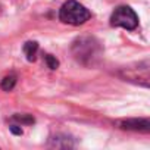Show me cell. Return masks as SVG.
Wrapping results in <instances>:
<instances>
[{
    "instance_id": "obj_1",
    "label": "cell",
    "mask_w": 150,
    "mask_h": 150,
    "mask_svg": "<svg viewBox=\"0 0 150 150\" xmlns=\"http://www.w3.org/2000/svg\"><path fill=\"white\" fill-rule=\"evenodd\" d=\"M72 53L78 62L84 65H93L100 57L102 47L91 37H80L72 44Z\"/></svg>"
},
{
    "instance_id": "obj_2",
    "label": "cell",
    "mask_w": 150,
    "mask_h": 150,
    "mask_svg": "<svg viewBox=\"0 0 150 150\" xmlns=\"http://www.w3.org/2000/svg\"><path fill=\"white\" fill-rule=\"evenodd\" d=\"M90 18H91L90 11L84 5L75 2V0H68L66 3L62 5L59 11V19L63 24L69 25H83Z\"/></svg>"
},
{
    "instance_id": "obj_3",
    "label": "cell",
    "mask_w": 150,
    "mask_h": 150,
    "mask_svg": "<svg viewBox=\"0 0 150 150\" xmlns=\"http://www.w3.org/2000/svg\"><path fill=\"white\" fill-rule=\"evenodd\" d=\"M112 27H121L125 30H135L138 25V16L129 6H119L110 16Z\"/></svg>"
},
{
    "instance_id": "obj_4",
    "label": "cell",
    "mask_w": 150,
    "mask_h": 150,
    "mask_svg": "<svg viewBox=\"0 0 150 150\" xmlns=\"http://www.w3.org/2000/svg\"><path fill=\"white\" fill-rule=\"evenodd\" d=\"M121 128L124 129H132V131H143L149 132L150 129V122L149 119H129V121H122L119 122Z\"/></svg>"
},
{
    "instance_id": "obj_5",
    "label": "cell",
    "mask_w": 150,
    "mask_h": 150,
    "mask_svg": "<svg viewBox=\"0 0 150 150\" xmlns=\"http://www.w3.org/2000/svg\"><path fill=\"white\" fill-rule=\"evenodd\" d=\"M37 52H38V43L37 41H28V43L24 44V53H25V56L30 62L35 60Z\"/></svg>"
},
{
    "instance_id": "obj_6",
    "label": "cell",
    "mask_w": 150,
    "mask_h": 150,
    "mask_svg": "<svg viewBox=\"0 0 150 150\" xmlns=\"http://www.w3.org/2000/svg\"><path fill=\"white\" fill-rule=\"evenodd\" d=\"M16 84V75H8V77H5L2 80V84H0V87H2L5 91H11Z\"/></svg>"
},
{
    "instance_id": "obj_7",
    "label": "cell",
    "mask_w": 150,
    "mask_h": 150,
    "mask_svg": "<svg viewBox=\"0 0 150 150\" xmlns=\"http://www.w3.org/2000/svg\"><path fill=\"white\" fill-rule=\"evenodd\" d=\"M46 63H47V66L50 68V69H56L57 66H59V62H57V59L56 57H53L52 54H46Z\"/></svg>"
},
{
    "instance_id": "obj_8",
    "label": "cell",
    "mask_w": 150,
    "mask_h": 150,
    "mask_svg": "<svg viewBox=\"0 0 150 150\" xmlns=\"http://www.w3.org/2000/svg\"><path fill=\"white\" fill-rule=\"evenodd\" d=\"M13 119L21 122V124H33L34 122V118H31L30 115H15Z\"/></svg>"
},
{
    "instance_id": "obj_9",
    "label": "cell",
    "mask_w": 150,
    "mask_h": 150,
    "mask_svg": "<svg viewBox=\"0 0 150 150\" xmlns=\"http://www.w3.org/2000/svg\"><path fill=\"white\" fill-rule=\"evenodd\" d=\"M11 131H12L13 134H18V135H21V134H22V129H21V128H16V125L11 127Z\"/></svg>"
}]
</instances>
